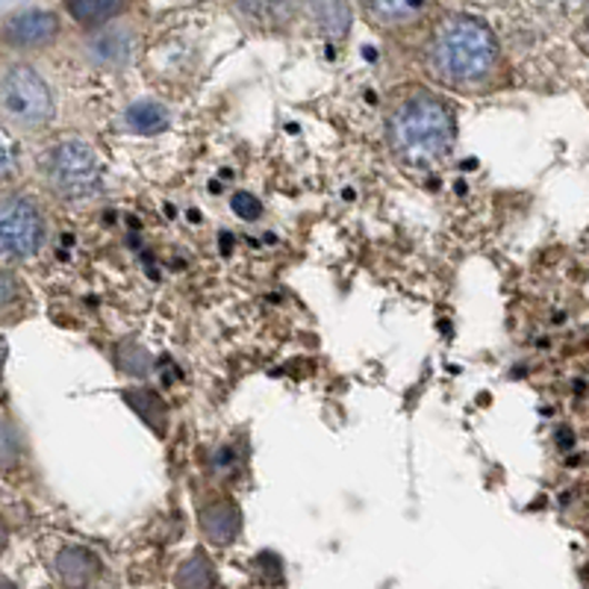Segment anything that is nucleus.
<instances>
[{"label": "nucleus", "instance_id": "obj_1", "mask_svg": "<svg viewBox=\"0 0 589 589\" xmlns=\"http://www.w3.org/2000/svg\"><path fill=\"white\" fill-rule=\"evenodd\" d=\"M460 139V116L446 94L425 86L398 89L383 112V144L398 169L410 174L439 171Z\"/></svg>", "mask_w": 589, "mask_h": 589}, {"label": "nucleus", "instance_id": "obj_2", "mask_svg": "<svg viewBox=\"0 0 589 589\" xmlns=\"http://www.w3.org/2000/svg\"><path fill=\"white\" fill-rule=\"evenodd\" d=\"M425 68L442 89L483 94L501 77V44L487 21L475 16H448L433 27L425 44Z\"/></svg>", "mask_w": 589, "mask_h": 589}, {"label": "nucleus", "instance_id": "obj_3", "mask_svg": "<svg viewBox=\"0 0 589 589\" xmlns=\"http://www.w3.org/2000/svg\"><path fill=\"white\" fill-rule=\"evenodd\" d=\"M39 171L51 194L66 203H92L103 194L107 174L92 142L80 136H66L48 144L39 157Z\"/></svg>", "mask_w": 589, "mask_h": 589}, {"label": "nucleus", "instance_id": "obj_4", "mask_svg": "<svg viewBox=\"0 0 589 589\" xmlns=\"http://www.w3.org/2000/svg\"><path fill=\"white\" fill-rule=\"evenodd\" d=\"M48 212L33 194H0V262H27L48 244Z\"/></svg>", "mask_w": 589, "mask_h": 589}, {"label": "nucleus", "instance_id": "obj_5", "mask_svg": "<svg viewBox=\"0 0 589 589\" xmlns=\"http://www.w3.org/2000/svg\"><path fill=\"white\" fill-rule=\"evenodd\" d=\"M0 116L27 133L44 130L57 116V101L48 80L36 68H9L0 80Z\"/></svg>", "mask_w": 589, "mask_h": 589}, {"label": "nucleus", "instance_id": "obj_6", "mask_svg": "<svg viewBox=\"0 0 589 589\" xmlns=\"http://www.w3.org/2000/svg\"><path fill=\"white\" fill-rule=\"evenodd\" d=\"M194 513H198V528H201L203 539L210 546H233L239 533H242V507L230 496V489H203L201 496H198V505H194Z\"/></svg>", "mask_w": 589, "mask_h": 589}, {"label": "nucleus", "instance_id": "obj_7", "mask_svg": "<svg viewBox=\"0 0 589 589\" xmlns=\"http://www.w3.org/2000/svg\"><path fill=\"white\" fill-rule=\"evenodd\" d=\"M203 475L210 480V487L230 489L248 475V446L242 439H228L212 446L210 451H203L201 457Z\"/></svg>", "mask_w": 589, "mask_h": 589}, {"label": "nucleus", "instance_id": "obj_8", "mask_svg": "<svg viewBox=\"0 0 589 589\" xmlns=\"http://www.w3.org/2000/svg\"><path fill=\"white\" fill-rule=\"evenodd\" d=\"M59 33V21L48 9H27L3 24V39L12 48H44Z\"/></svg>", "mask_w": 589, "mask_h": 589}, {"label": "nucleus", "instance_id": "obj_9", "mask_svg": "<svg viewBox=\"0 0 589 589\" xmlns=\"http://www.w3.org/2000/svg\"><path fill=\"white\" fill-rule=\"evenodd\" d=\"M437 0H362L366 16L383 30H405L430 16Z\"/></svg>", "mask_w": 589, "mask_h": 589}, {"label": "nucleus", "instance_id": "obj_10", "mask_svg": "<svg viewBox=\"0 0 589 589\" xmlns=\"http://www.w3.org/2000/svg\"><path fill=\"white\" fill-rule=\"evenodd\" d=\"M57 575L68 589H86L101 575V557L83 546H66L57 555Z\"/></svg>", "mask_w": 589, "mask_h": 589}, {"label": "nucleus", "instance_id": "obj_11", "mask_svg": "<svg viewBox=\"0 0 589 589\" xmlns=\"http://www.w3.org/2000/svg\"><path fill=\"white\" fill-rule=\"evenodd\" d=\"M121 396H124V401L130 405V410H133L157 437H166V428H169V407H166V401H162L157 389L127 387Z\"/></svg>", "mask_w": 589, "mask_h": 589}, {"label": "nucleus", "instance_id": "obj_12", "mask_svg": "<svg viewBox=\"0 0 589 589\" xmlns=\"http://www.w3.org/2000/svg\"><path fill=\"white\" fill-rule=\"evenodd\" d=\"M89 53H92L94 62L103 68L124 66L130 53H133V36L127 33V30H118V27L103 30V33H98L92 42H89Z\"/></svg>", "mask_w": 589, "mask_h": 589}, {"label": "nucleus", "instance_id": "obj_13", "mask_svg": "<svg viewBox=\"0 0 589 589\" xmlns=\"http://www.w3.org/2000/svg\"><path fill=\"white\" fill-rule=\"evenodd\" d=\"M244 18L257 27H287L298 12V0H242Z\"/></svg>", "mask_w": 589, "mask_h": 589}, {"label": "nucleus", "instance_id": "obj_14", "mask_svg": "<svg viewBox=\"0 0 589 589\" xmlns=\"http://www.w3.org/2000/svg\"><path fill=\"white\" fill-rule=\"evenodd\" d=\"M124 127L130 133L139 136H157L171 127V112L157 101H136L124 112Z\"/></svg>", "mask_w": 589, "mask_h": 589}, {"label": "nucleus", "instance_id": "obj_15", "mask_svg": "<svg viewBox=\"0 0 589 589\" xmlns=\"http://www.w3.org/2000/svg\"><path fill=\"white\" fill-rule=\"evenodd\" d=\"M177 589H212L216 587V566L207 557V551H194L177 566L174 575Z\"/></svg>", "mask_w": 589, "mask_h": 589}, {"label": "nucleus", "instance_id": "obj_16", "mask_svg": "<svg viewBox=\"0 0 589 589\" xmlns=\"http://www.w3.org/2000/svg\"><path fill=\"white\" fill-rule=\"evenodd\" d=\"M24 437L9 416H0V471L12 475L24 466Z\"/></svg>", "mask_w": 589, "mask_h": 589}, {"label": "nucleus", "instance_id": "obj_17", "mask_svg": "<svg viewBox=\"0 0 589 589\" xmlns=\"http://www.w3.org/2000/svg\"><path fill=\"white\" fill-rule=\"evenodd\" d=\"M121 9H124V0H68L71 18L86 27L107 24Z\"/></svg>", "mask_w": 589, "mask_h": 589}, {"label": "nucleus", "instance_id": "obj_18", "mask_svg": "<svg viewBox=\"0 0 589 589\" xmlns=\"http://www.w3.org/2000/svg\"><path fill=\"white\" fill-rule=\"evenodd\" d=\"M118 366H121V371H127L130 378H148L153 369L151 353L144 351L139 342H121V346H118Z\"/></svg>", "mask_w": 589, "mask_h": 589}, {"label": "nucleus", "instance_id": "obj_19", "mask_svg": "<svg viewBox=\"0 0 589 589\" xmlns=\"http://www.w3.org/2000/svg\"><path fill=\"white\" fill-rule=\"evenodd\" d=\"M319 3L321 27L333 36H342L348 30V7L346 0H316Z\"/></svg>", "mask_w": 589, "mask_h": 589}, {"label": "nucleus", "instance_id": "obj_20", "mask_svg": "<svg viewBox=\"0 0 589 589\" xmlns=\"http://www.w3.org/2000/svg\"><path fill=\"white\" fill-rule=\"evenodd\" d=\"M21 169V151L18 142L9 136L7 127H0V183H9Z\"/></svg>", "mask_w": 589, "mask_h": 589}, {"label": "nucleus", "instance_id": "obj_21", "mask_svg": "<svg viewBox=\"0 0 589 589\" xmlns=\"http://www.w3.org/2000/svg\"><path fill=\"white\" fill-rule=\"evenodd\" d=\"M24 303V283L18 280L16 271L0 269V316L18 310Z\"/></svg>", "mask_w": 589, "mask_h": 589}, {"label": "nucleus", "instance_id": "obj_22", "mask_svg": "<svg viewBox=\"0 0 589 589\" xmlns=\"http://www.w3.org/2000/svg\"><path fill=\"white\" fill-rule=\"evenodd\" d=\"M230 207H233L236 216H239V219H244V221H260L262 219V201L251 192H236L233 198H230Z\"/></svg>", "mask_w": 589, "mask_h": 589}, {"label": "nucleus", "instance_id": "obj_23", "mask_svg": "<svg viewBox=\"0 0 589 589\" xmlns=\"http://www.w3.org/2000/svg\"><path fill=\"white\" fill-rule=\"evenodd\" d=\"M257 572H260L262 583H269L274 589H283V563L278 555H260L257 557Z\"/></svg>", "mask_w": 589, "mask_h": 589}, {"label": "nucleus", "instance_id": "obj_24", "mask_svg": "<svg viewBox=\"0 0 589 589\" xmlns=\"http://www.w3.org/2000/svg\"><path fill=\"white\" fill-rule=\"evenodd\" d=\"M542 7H551V9H578L583 7L587 0H539Z\"/></svg>", "mask_w": 589, "mask_h": 589}, {"label": "nucleus", "instance_id": "obj_25", "mask_svg": "<svg viewBox=\"0 0 589 589\" xmlns=\"http://www.w3.org/2000/svg\"><path fill=\"white\" fill-rule=\"evenodd\" d=\"M578 42H581V48H583V51L589 53V16H587V21H583L581 33H578Z\"/></svg>", "mask_w": 589, "mask_h": 589}, {"label": "nucleus", "instance_id": "obj_26", "mask_svg": "<svg viewBox=\"0 0 589 589\" xmlns=\"http://www.w3.org/2000/svg\"><path fill=\"white\" fill-rule=\"evenodd\" d=\"M7 353H9L7 339L0 337V378H3V366H7Z\"/></svg>", "mask_w": 589, "mask_h": 589}, {"label": "nucleus", "instance_id": "obj_27", "mask_svg": "<svg viewBox=\"0 0 589 589\" xmlns=\"http://www.w3.org/2000/svg\"><path fill=\"white\" fill-rule=\"evenodd\" d=\"M7 542H9V530H7V522L0 519V555L7 551Z\"/></svg>", "mask_w": 589, "mask_h": 589}, {"label": "nucleus", "instance_id": "obj_28", "mask_svg": "<svg viewBox=\"0 0 589 589\" xmlns=\"http://www.w3.org/2000/svg\"><path fill=\"white\" fill-rule=\"evenodd\" d=\"M0 589H16V587H12V583H9L7 578H0Z\"/></svg>", "mask_w": 589, "mask_h": 589}]
</instances>
